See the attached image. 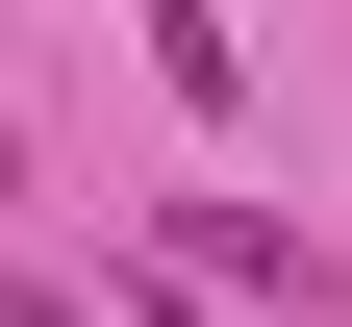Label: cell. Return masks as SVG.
Masks as SVG:
<instances>
[{"instance_id":"obj_2","label":"cell","mask_w":352,"mask_h":327,"mask_svg":"<svg viewBox=\"0 0 352 327\" xmlns=\"http://www.w3.org/2000/svg\"><path fill=\"white\" fill-rule=\"evenodd\" d=\"M0 327H76V302H51V277H0Z\"/></svg>"},{"instance_id":"obj_3","label":"cell","mask_w":352,"mask_h":327,"mask_svg":"<svg viewBox=\"0 0 352 327\" xmlns=\"http://www.w3.org/2000/svg\"><path fill=\"white\" fill-rule=\"evenodd\" d=\"M151 327H227V302H201V277H151Z\"/></svg>"},{"instance_id":"obj_1","label":"cell","mask_w":352,"mask_h":327,"mask_svg":"<svg viewBox=\"0 0 352 327\" xmlns=\"http://www.w3.org/2000/svg\"><path fill=\"white\" fill-rule=\"evenodd\" d=\"M176 277H252V302H327V252H302L277 202H176Z\"/></svg>"}]
</instances>
